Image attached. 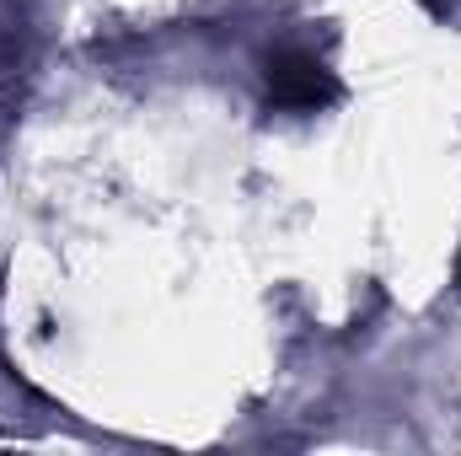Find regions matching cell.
I'll return each mask as SVG.
<instances>
[{
	"instance_id": "obj_1",
	"label": "cell",
	"mask_w": 461,
	"mask_h": 456,
	"mask_svg": "<svg viewBox=\"0 0 461 456\" xmlns=\"http://www.w3.org/2000/svg\"><path fill=\"white\" fill-rule=\"evenodd\" d=\"M268 87L290 108H312V103L333 97V81L322 76V65L312 54H279V59H268Z\"/></svg>"
}]
</instances>
